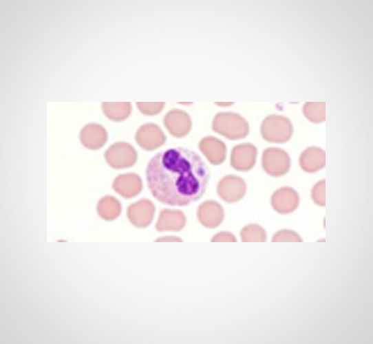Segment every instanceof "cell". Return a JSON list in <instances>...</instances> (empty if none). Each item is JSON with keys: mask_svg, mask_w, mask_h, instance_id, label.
I'll return each mask as SVG.
<instances>
[{"mask_svg": "<svg viewBox=\"0 0 373 344\" xmlns=\"http://www.w3.org/2000/svg\"><path fill=\"white\" fill-rule=\"evenodd\" d=\"M197 216L200 222L204 227L215 228L222 222L224 212L222 206L218 202L207 200L199 206Z\"/></svg>", "mask_w": 373, "mask_h": 344, "instance_id": "cell-14", "label": "cell"}, {"mask_svg": "<svg viewBox=\"0 0 373 344\" xmlns=\"http://www.w3.org/2000/svg\"><path fill=\"white\" fill-rule=\"evenodd\" d=\"M135 140L141 148L151 151L163 145L166 136L157 125L148 122L138 128Z\"/></svg>", "mask_w": 373, "mask_h": 344, "instance_id": "cell-7", "label": "cell"}, {"mask_svg": "<svg viewBox=\"0 0 373 344\" xmlns=\"http://www.w3.org/2000/svg\"><path fill=\"white\" fill-rule=\"evenodd\" d=\"M99 216L106 220L112 221L116 219L122 211L120 202L114 197L106 195L100 199L96 206Z\"/></svg>", "mask_w": 373, "mask_h": 344, "instance_id": "cell-18", "label": "cell"}, {"mask_svg": "<svg viewBox=\"0 0 373 344\" xmlns=\"http://www.w3.org/2000/svg\"><path fill=\"white\" fill-rule=\"evenodd\" d=\"M211 241H237L235 237L230 232L222 231L215 235Z\"/></svg>", "mask_w": 373, "mask_h": 344, "instance_id": "cell-25", "label": "cell"}, {"mask_svg": "<svg viewBox=\"0 0 373 344\" xmlns=\"http://www.w3.org/2000/svg\"><path fill=\"white\" fill-rule=\"evenodd\" d=\"M103 114L106 117L115 122L127 119L131 112V103L103 102L101 104Z\"/></svg>", "mask_w": 373, "mask_h": 344, "instance_id": "cell-19", "label": "cell"}, {"mask_svg": "<svg viewBox=\"0 0 373 344\" xmlns=\"http://www.w3.org/2000/svg\"><path fill=\"white\" fill-rule=\"evenodd\" d=\"M262 164L266 173L273 177H280L289 171L290 158L284 150L269 147L262 153Z\"/></svg>", "mask_w": 373, "mask_h": 344, "instance_id": "cell-5", "label": "cell"}, {"mask_svg": "<svg viewBox=\"0 0 373 344\" xmlns=\"http://www.w3.org/2000/svg\"><path fill=\"white\" fill-rule=\"evenodd\" d=\"M104 157L111 168L121 169L132 166L137 161L138 154L129 143L118 142L106 150Z\"/></svg>", "mask_w": 373, "mask_h": 344, "instance_id": "cell-4", "label": "cell"}, {"mask_svg": "<svg viewBox=\"0 0 373 344\" xmlns=\"http://www.w3.org/2000/svg\"><path fill=\"white\" fill-rule=\"evenodd\" d=\"M107 138V132L105 127L94 122L85 125L79 134L81 144L90 150H97L103 147Z\"/></svg>", "mask_w": 373, "mask_h": 344, "instance_id": "cell-12", "label": "cell"}, {"mask_svg": "<svg viewBox=\"0 0 373 344\" xmlns=\"http://www.w3.org/2000/svg\"><path fill=\"white\" fill-rule=\"evenodd\" d=\"M303 113L310 122L320 123L326 118V103L307 102L303 106Z\"/></svg>", "mask_w": 373, "mask_h": 344, "instance_id": "cell-20", "label": "cell"}, {"mask_svg": "<svg viewBox=\"0 0 373 344\" xmlns=\"http://www.w3.org/2000/svg\"><path fill=\"white\" fill-rule=\"evenodd\" d=\"M325 184V180H320L315 184L311 192L312 200L321 206H326Z\"/></svg>", "mask_w": 373, "mask_h": 344, "instance_id": "cell-23", "label": "cell"}, {"mask_svg": "<svg viewBox=\"0 0 373 344\" xmlns=\"http://www.w3.org/2000/svg\"><path fill=\"white\" fill-rule=\"evenodd\" d=\"M154 214L155 206L151 201L147 199H140L130 204L127 211L129 222L138 228L148 226L151 223Z\"/></svg>", "mask_w": 373, "mask_h": 344, "instance_id": "cell-8", "label": "cell"}, {"mask_svg": "<svg viewBox=\"0 0 373 344\" xmlns=\"http://www.w3.org/2000/svg\"><path fill=\"white\" fill-rule=\"evenodd\" d=\"M156 241H180L182 239H179L177 237H161L160 239H158Z\"/></svg>", "mask_w": 373, "mask_h": 344, "instance_id": "cell-26", "label": "cell"}, {"mask_svg": "<svg viewBox=\"0 0 373 344\" xmlns=\"http://www.w3.org/2000/svg\"><path fill=\"white\" fill-rule=\"evenodd\" d=\"M164 125L174 137L182 138L191 131L192 122L190 116L180 109H173L164 117Z\"/></svg>", "mask_w": 373, "mask_h": 344, "instance_id": "cell-11", "label": "cell"}, {"mask_svg": "<svg viewBox=\"0 0 373 344\" xmlns=\"http://www.w3.org/2000/svg\"><path fill=\"white\" fill-rule=\"evenodd\" d=\"M299 165L302 170L308 173H315L326 165V153L317 147L306 149L300 155Z\"/></svg>", "mask_w": 373, "mask_h": 344, "instance_id": "cell-16", "label": "cell"}, {"mask_svg": "<svg viewBox=\"0 0 373 344\" xmlns=\"http://www.w3.org/2000/svg\"><path fill=\"white\" fill-rule=\"evenodd\" d=\"M257 148L251 143H243L235 146L231 153V165L239 171H248L255 165L257 158Z\"/></svg>", "mask_w": 373, "mask_h": 344, "instance_id": "cell-9", "label": "cell"}, {"mask_svg": "<svg viewBox=\"0 0 373 344\" xmlns=\"http://www.w3.org/2000/svg\"><path fill=\"white\" fill-rule=\"evenodd\" d=\"M240 237L243 242H265L267 240L266 230L257 224L245 226L240 232Z\"/></svg>", "mask_w": 373, "mask_h": 344, "instance_id": "cell-21", "label": "cell"}, {"mask_svg": "<svg viewBox=\"0 0 373 344\" xmlns=\"http://www.w3.org/2000/svg\"><path fill=\"white\" fill-rule=\"evenodd\" d=\"M270 203L277 213L288 214L293 212L298 207L299 196L294 189L284 186L273 193Z\"/></svg>", "mask_w": 373, "mask_h": 344, "instance_id": "cell-10", "label": "cell"}, {"mask_svg": "<svg viewBox=\"0 0 373 344\" xmlns=\"http://www.w3.org/2000/svg\"><path fill=\"white\" fill-rule=\"evenodd\" d=\"M271 241L273 242H301L303 239L295 231L282 229L273 236Z\"/></svg>", "mask_w": 373, "mask_h": 344, "instance_id": "cell-22", "label": "cell"}, {"mask_svg": "<svg viewBox=\"0 0 373 344\" xmlns=\"http://www.w3.org/2000/svg\"><path fill=\"white\" fill-rule=\"evenodd\" d=\"M186 224L184 214L179 210L163 209L160 211L156 228L158 231L182 230Z\"/></svg>", "mask_w": 373, "mask_h": 344, "instance_id": "cell-17", "label": "cell"}, {"mask_svg": "<svg viewBox=\"0 0 373 344\" xmlns=\"http://www.w3.org/2000/svg\"><path fill=\"white\" fill-rule=\"evenodd\" d=\"M112 188L122 197L130 199L140 193L142 189V182L140 177L136 173H123L115 178Z\"/></svg>", "mask_w": 373, "mask_h": 344, "instance_id": "cell-13", "label": "cell"}, {"mask_svg": "<svg viewBox=\"0 0 373 344\" xmlns=\"http://www.w3.org/2000/svg\"><path fill=\"white\" fill-rule=\"evenodd\" d=\"M139 111L147 116L159 114L164 107V103H136Z\"/></svg>", "mask_w": 373, "mask_h": 344, "instance_id": "cell-24", "label": "cell"}, {"mask_svg": "<svg viewBox=\"0 0 373 344\" xmlns=\"http://www.w3.org/2000/svg\"><path fill=\"white\" fill-rule=\"evenodd\" d=\"M199 149L212 164H220L226 158V144L213 136H206L202 138L199 143Z\"/></svg>", "mask_w": 373, "mask_h": 344, "instance_id": "cell-15", "label": "cell"}, {"mask_svg": "<svg viewBox=\"0 0 373 344\" xmlns=\"http://www.w3.org/2000/svg\"><path fill=\"white\" fill-rule=\"evenodd\" d=\"M217 192L219 197L224 202H237L245 195L246 184L239 176L228 175L222 178L218 182Z\"/></svg>", "mask_w": 373, "mask_h": 344, "instance_id": "cell-6", "label": "cell"}, {"mask_svg": "<svg viewBox=\"0 0 373 344\" xmlns=\"http://www.w3.org/2000/svg\"><path fill=\"white\" fill-rule=\"evenodd\" d=\"M152 195L162 204L186 206L199 200L206 191L209 171L193 150L170 148L155 154L146 168Z\"/></svg>", "mask_w": 373, "mask_h": 344, "instance_id": "cell-1", "label": "cell"}, {"mask_svg": "<svg viewBox=\"0 0 373 344\" xmlns=\"http://www.w3.org/2000/svg\"><path fill=\"white\" fill-rule=\"evenodd\" d=\"M212 129L231 140L242 139L249 131L247 121L239 114L231 111L217 113L213 120Z\"/></svg>", "mask_w": 373, "mask_h": 344, "instance_id": "cell-2", "label": "cell"}, {"mask_svg": "<svg viewBox=\"0 0 373 344\" xmlns=\"http://www.w3.org/2000/svg\"><path fill=\"white\" fill-rule=\"evenodd\" d=\"M260 131L266 141L284 143L291 138L293 128L291 121L288 118L281 115L272 114L262 121Z\"/></svg>", "mask_w": 373, "mask_h": 344, "instance_id": "cell-3", "label": "cell"}]
</instances>
